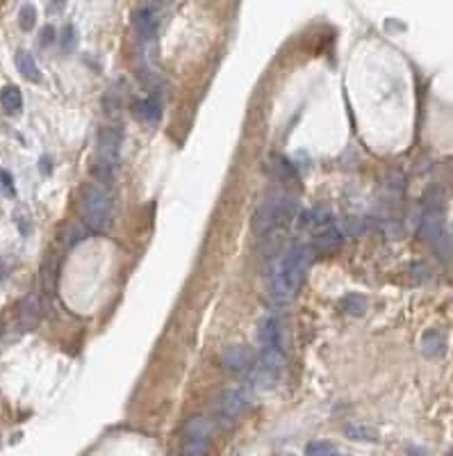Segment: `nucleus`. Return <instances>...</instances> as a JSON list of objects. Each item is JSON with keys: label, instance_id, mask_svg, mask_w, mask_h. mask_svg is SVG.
I'll return each instance as SVG.
<instances>
[{"label": "nucleus", "instance_id": "8", "mask_svg": "<svg viewBox=\"0 0 453 456\" xmlns=\"http://www.w3.org/2000/svg\"><path fill=\"white\" fill-rule=\"evenodd\" d=\"M132 23L141 39H153L160 27V7L153 3H143L139 7H134Z\"/></svg>", "mask_w": 453, "mask_h": 456}, {"label": "nucleus", "instance_id": "10", "mask_svg": "<svg viewBox=\"0 0 453 456\" xmlns=\"http://www.w3.org/2000/svg\"><path fill=\"white\" fill-rule=\"evenodd\" d=\"M419 347H421V354L426 358H442L447 352L445 331H440V328H428V331H423Z\"/></svg>", "mask_w": 453, "mask_h": 456}, {"label": "nucleus", "instance_id": "24", "mask_svg": "<svg viewBox=\"0 0 453 456\" xmlns=\"http://www.w3.org/2000/svg\"><path fill=\"white\" fill-rule=\"evenodd\" d=\"M64 5L62 3H53V5H48V9H51V12H57V9H62Z\"/></svg>", "mask_w": 453, "mask_h": 456}, {"label": "nucleus", "instance_id": "11", "mask_svg": "<svg viewBox=\"0 0 453 456\" xmlns=\"http://www.w3.org/2000/svg\"><path fill=\"white\" fill-rule=\"evenodd\" d=\"M210 450H212L210 436L187 433L180 443V456H210Z\"/></svg>", "mask_w": 453, "mask_h": 456}, {"label": "nucleus", "instance_id": "21", "mask_svg": "<svg viewBox=\"0 0 453 456\" xmlns=\"http://www.w3.org/2000/svg\"><path fill=\"white\" fill-rule=\"evenodd\" d=\"M75 42H78V35H75V27L73 25H66L64 27V37H62V46L66 51H73Z\"/></svg>", "mask_w": 453, "mask_h": 456}, {"label": "nucleus", "instance_id": "2", "mask_svg": "<svg viewBox=\"0 0 453 456\" xmlns=\"http://www.w3.org/2000/svg\"><path fill=\"white\" fill-rule=\"evenodd\" d=\"M296 212H298V201L292 194H285V192L267 194L253 212V230L257 235H269L274 230H281L292 224Z\"/></svg>", "mask_w": 453, "mask_h": 456}, {"label": "nucleus", "instance_id": "15", "mask_svg": "<svg viewBox=\"0 0 453 456\" xmlns=\"http://www.w3.org/2000/svg\"><path fill=\"white\" fill-rule=\"evenodd\" d=\"M134 114H137V119H141L143 123L155 125L162 119L160 101H155V99H141L137 105H134Z\"/></svg>", "mask_w": 453, "mask_h": 456}, {"label": "nucleus", "instance_id": "19", "mask_svg": "<svg viewBox=\"0 0 453 456\" xmlns=\"http://www.w3.org/2000/svg\"><path fill=\"white\" fill-rule=\"evenodd\" d=\"M34 23H37V9H34V5L25 3L21 7V12H18V25H21V30L30 32L34 27Z\"/></svg>", "mask_w": 453, "mask_h": 456}, {"label": "nucleus", "instance_id": "18", "mask_svg": "<svg viewBox=\"0 0 453 456\" xmlns=\"http://www.w3.org/2000/svg\"><path fill=\"white\" fill-rule=\"evenodd\" d=\"M305 456H349V454H342L331 440H312L307 443Z\"/></svg>", "mask_w": 453, "mask_h": 456}, {"label": "nucleus", "instance_id": "7", "mask_svg": "<svg viewBox=\"0 0 453 456\" xmlns=\"http://www.w3.org/2000/svg\"><path fill=\"white\" fill-rule=\"evenodd\" d=\"M246 409H248V395L242 390V388H228V390L221 393L219 402H217L219 415L228 422L242 418Z\"/></svg>", "mask_w": 453, "mask_h": 456}, {"label": "nucleus", "instance_id": "26", "mask_svg": "<svg viewBox=\"0 0 453 456\" xmlns=\"http://www.w3.org/2000/svg\"><path fill=\"white\" fill-rule=\"evenodd\" d=\"M237 456H242V454H237Z\"/></svg>", "mask_w": 453, "mask_h": 456}, {"label": "nucleus", "instance_id": "25", "mask_svg": "<svg viewBox=\"0 0 453 456\" xmlns=\"http://www.w3.org/2000/svg\"><path fill=\"white\" fill-rule=\"evenodd\" d=\"M447 456H453V450H451V452H449V454H447Z\"/></svg>", "mask_w": 453, "mask_h": 456}, {"label": "nucleus", "instance_id": "12", "mask_svg": "<svg viewBox=\"0 0 453 456\" xmlns=\"http://www.w3.org/2000/svg\"><path fill=\"white\" fill-rule=\"evenodd\" d=\"M42 317V302L37 295H27L23 299L21 308H18V322H21V328H32Z\"/></svg>", "mask_w": 453, "mask_h": 456}, {"label": "nucleus", "instance_id": "5", "mask_svg": "<svg viewBox=\"0 0 453 456\" xmlns=\"http://www.w3.org/2000/svg\"><path fill=\"white\" fill-rule=\"evenodd\" d=\"M96 144H98V162L96 164H103V167L110 169L117 167L123 144V130L119 125H103L98 130V137H96Z\"/></svg>", "mask_w": 453, "mask_h": 456}, {"label": "nucleus", "instance_id": "6", "mask_svg": "<svg viewBox=\"0 0 453 456\" xmlns=\"http://www.w3.org/2000/svg\"><path fill=\"white\" fill-rule=\"evenodd\" d=\"M219 365L226 374H244L253 370L255 354L246 345H230L219 356Z\"/></svg>", "mask_w": 453, "mask_h": 456}, {"label": "nucleus", "instance_id": "13", "mask_svg": "<svg viewBox=\"0 0 453 456\" xmlns=\"http://www.w3.org/2000/svg\"><path fill=\"white\" fill-rule=\"evenodd\" d=\"M344 436L349 440L355 443H378L381 440V431L376 429L371 424H364V422H351L344 426Z\"/></svg>", "mask_w": 453, "mask_h": 456}, {"label": "nucleus", "instance_id": "1", "mask_svg": "<svg viewBox=\"0 0 453 456\" xmlns=\"http://www.w3.org/2000/svg\"><path fill=\"white\" fill-rule=\"evenodd\" d=\"M310 263H312V247L298 245L294 249H289L272 269V276H269V297L281 306L294 302L296 295L301 292L305 271L310 267Z\"/></svg>", "mask_w": 453, "mask_h": 456}, {"label": "nucleus", "instance_id": "20", "mask_svg": "<svg viewBox=\"0 0 453 456\" xmlns=\"http://www.w3.org/2000/svg\"><path fill=\"white\" fill-rule=\"evenodd\" d=\"M272 167H274V171H276L278 178H283V180L296 178V171H294V167H292V162L285 160V158H274Z\"/></svg>", "mask_w": 453, "mask_h": 456}, {"label": "nucleus", "instance_id": "23", "mask_svg": "<svg viewBox=\"0 0 453 456\" xmlns=\"http://www.w3.org/2000/svg\"><path fill=\"white\" fill-rule=\"evenodd\" d=\"M53 39H55V27H51V25L44 27V30H42V39H39V44H42V46H46V44H51Z\"/></svg>", "mask_w": 453, "mask_h": 456}, {"label": "nucleus", "instance_id": "22", "mask_svg": "<svg viewBox=\"0 0 453 456\" xmlns=\"http://www.w3.org/2000/svg\"><path fill=\"white\" fill-rule=\"evenodd\" d=\"M0 185H3L7 190V194H14V183H12V176L5 171V169H0Z\"/></svg>", "mask_w": 453, "mask_h": 456}, {"label": "nucleus", "instance_id": "14", "mask_svg": "<svg viewBox=\"0 0 453 456\" xmlns=\"http://www.w3.org/2000/svg\"><path fill=\"white\" fill-rule=\"evenodd\" d=\"M14 62H16L18 73H21V75L25 78V80H30V82H42V69H39V64H37V60H34L32 53L18 51L16 57H14Z\"/></svg>", "mask_w": 453, "mask_h": 456}, {"label": "nucleus", "instance_id": "4", "mask_svg": "<svg viewBox=\"0 0 453 456\" xmlns=\"http://www.w3.org/2000/svg\"><path fill=\"white\" fill-rule=\"evenodd\" d=\"M285 358L283 352H262L260 361L253 365V386L260 390H272L283 376Z\"/></svg>", "mask_w": 453, "mask_h": 456}, {"label": "nucleus", "instance_id": "3", "mask_svg": "<svg viewBox=\"0 0 453 456\" xmlns=\"http://www.w3.org/2000/svg\"><path fill=\"white\" fill-rule=\"evenodd\" d=\"M82 219L89 230H105L112 224V194L105 185H87L80 199Z\"/></svg>", "mask_w": 453, "mask_h": 456}, {"label": "nucleus", "instance_id": "17", "mask_svg": "<svg viewBox=\"0 0 453 456\" xmlns=\"http://www.w3.org/2000/svg\"><path fill=\"white\" fill-rule=\"evenodd\" d=\"M340 306H342L344 313H349L353 317H362L364 313H367V299H364V295H358V292L344 295Z\"/></svg>", "mask_w": 453, "mask_h": 456}, {"label": "nucleus", "instance_id": "9", "mask_svg": "<svg viewBox=\"0 0 453 456\" xmlns=\"http://www.w3.org/2000/svg\"><path fill=\"white\" fill-rule=\"evenodd\" d=\"M255 338L262 352H283V326L276 317H264L257 326Z\"/></svg>", "mask_w": 453, "mask_h": 456}, {"label": "nucleus", "instance_id": "16", "mask_svg": "<svg viewBox=\"0 0 453 456\" xmlns=\"http://www.w3.org/2000/svg\"><path fill=\"white\" fill-rule=\"evenodd\" d=\"M0 105L7 114H18L23 110V94L16 85H7L0 92Z\"/></svg>", "mask_w": 453, "mask_h": 456}]
</instances>
